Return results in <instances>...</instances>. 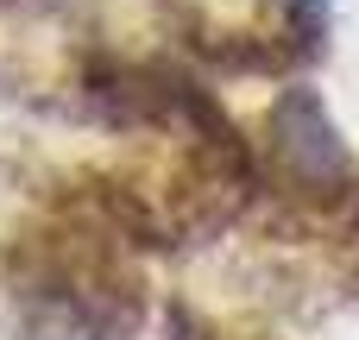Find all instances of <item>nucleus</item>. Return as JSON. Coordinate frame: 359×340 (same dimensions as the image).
I'll use <instances>...</instances> for the list:
<instances>
[{"instance_id":"obj_1","label":"nucleus","mask_w":359,"mask_h":340,"mask_svg":"<svg viewBox=\"0 0 359 340\" xmlns=\"http://www.w3.org/2000/svg\"><path fill=\"white\" fill-rule=\"evenodd\" d=\"M271 126H278V158H284V170H290L297 183L334 189V177H353V158H347V145H341V126L328 120V107H322L316 88H303V82L284 88Z\"/></svg>"},{"instance_id":"obj_2","label":"nucleus","mask_w":359,"mask_h":340,"mask_svg":"<svg viewBox=\"0 0 359 340\" xmlns=\"http://www.w3.org/2000/svg\"><path fill=\"white\" fill-rule=\"evenodd\" d=\"M170 328H177V340H215L208 328H202V322H196V315H183V309L170 315Z\"/></svg>"},{"instance_id":"obj_3","label":"nucleus","mask_w":359,"mask_h":340,"mask_svg":"<svg viewBox=\"0 0 359 340\" xmlns=\"http://www.w3.org/2000/svg\"><path fill=\"white\" fill-rule=\"evenodd\" d=\"M290 6H297V13H316V6H322V0H290Z\"/></svg>"}]
</instances>
